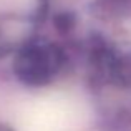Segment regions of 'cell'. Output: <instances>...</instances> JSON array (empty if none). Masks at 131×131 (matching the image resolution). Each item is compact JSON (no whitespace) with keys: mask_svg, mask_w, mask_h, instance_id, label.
<instances>
[{"mask_svg":"<svg viewBox=\"0 0 131 131\" xmlns=\"http://www.w3.org/2000/svg\"><path fill=\"white\" fill-rule=\"evenodd\" d=\"M63 57L53 45H28L18 53L15 71L18 78L30 85H42L50 81L61 68Z\"/></svg>","mask_w":131,"mask_h":131,"instance_id":"obj_1","label":"cell"},{"mask_svg":"<svg viewBox=\"0 0 131 131\" xmlns=\"http://www.w3.org/2000/svg\"><path fill=\"white\" fill-rule=\"evenodd\" d=\"M0 131H8V129H5V128H0Z\"/></svg>","mask_w":131,"mask_h":131,"instance_id":"obj_2","label":"cell"}]
</instances>
